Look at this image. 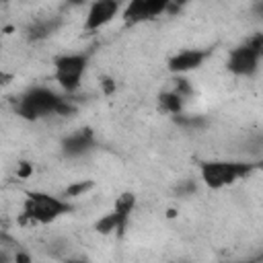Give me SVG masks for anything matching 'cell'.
I'll use <instances>...</instances> for the list:
<instances>
[{
	"mask_svg": "<svg viewBox=\"0 0 263 263\" xmlns=\"http://www.w3.org/2000/svg\"><path fill=\"white\" fill-rule=\"evenodd\" d=\"M14 113L25 121H39L51 115L68 117L76 113V103L64 92L37 84L29 86L14 99Z\"/></svg>",
	"mask_w": 263,
	"mask_h": 263,
	"instance_id": "cell-1",
	"label": "cell"
},
{
	"mask_svg": "<svg viewBox=\"0 0 263 263\" xmlns=\"http://www.w3.org/2000/svg\"><path fill=\"white\" fill-rule=\"evenodd\" d=\"M70 212H74V203L64 195L33 189L25 193V199L21 205V222L29 226H47L68 216Z\"/></svg>",
	"mask_w": 263,
	"mask_h": 263,
	"instance_id": "cell-2",
	"label": "cell"
},
{
	"mask_svg": "<svg viewBox=\"0 0 263 263\" xmlns=\"http://www.w3.org/2000/svg\"><path fill=\"white\" fill-rule=\"evenodd\" d=\"M261 166V160L249 158H214L199 162V181L208 189H224L247 177Z\"/></svg>",
	"mask_w": 263,
	"mask_h": 263,
	"instance_id": "cell-3",
	"label": "cell"
},
{
	"mask_svg": "<svg viewBox=\"0 0 263 263\" xmlns=\"http://www.w3.org/2000/svg\"><path fill=\"white\" fill-rule=\"evenodd\" d=\"M90 55L86 51H70V53H60L53 58V82H58L60 90L68 97L80 90L82 78L86 74Z\"/></svg>",
	"mask_w": 263,
	"mask_h": 263,
	"instance_id": "cell-4",
	"label": "cell"
},
{
	"mask_svg": "<svg viewBox=\"0 0 263 263\" xmlns=\"http://www.w3.org/2000/svg\"><path fill=\"white\" fill-rule=\"evenodd\" d=\"M181 6L171 0H132L123 6L121 18L125 27H136L142 23L156 21L164 14H175Z\"/></svg>",
	"mask_w": 263,
	"mask_h": 263,
	"instance_id": "cell-5",
	"label": "cell"
},
{
	"mask_svg": "<svg viewBox=\"0 0 263 263\" xmlns=\"http://www.w3.org/2000/svg\"><path fill=\"white\" fill-rule=\"evenodd\" d=\"M134 208H136V195L129 191L121 193L115 199L113 208L95 222V230L99 234H119L121 236L125 232L129 220H132Z\"/></svg>",
	"mask_w": 263,
	"mask_h": 263,
	"instance_id": "cell-6",
	"label": "cell"
},
{
	"mask_svg": "<svg viewBox=\"0 0 263 263\" xmlns=\"http://www.w3.org/2000/svg\"><path fill=\"white\" fill-rule=\"evenodd\" d=\"M263 60H261V51L257 47V41L253 37H249L247 41L238 43L236 47H232L228 51L226 58V70L238 78H249L255 76L261 68Z\"/></svg>",
	"mask_w": 263,
	"mask_h": 263,
	"instance_id": "cell-7",
	"label": "cell"
},
{
	"mask_svg": "<svg viewBox=\"0 0 263 263\" xmlns=\"http://www.w3.org/2000/svg\"><path fill=\"white\" fill-rule=\"evenodd\" d=\"M212 53H214L212 47H185V49H179L173 55H168L166 70L173 76H185V74H189L193 70H199L208 62V58Z\"/></svg>",
	"mask_w": 263,
	"mask_h": 263,
	"instance_id": "cell-8",
	"label": "cell"
},
{
	"mask_svg": "<svg viewBox=\"0 0 263 263\" xmlns=\"http://www.w3.org/2000/svg\"><path fill=\"white\" fill-rule=\"evenodd\" d=\"M121 2L117 0H97L88 6L86 14H84V23H82V31L84 33H97L101 29H105L111 21H115L117 16H121L123 12Z\"/></svg>",
	"mask_w": 263,
	"mask_h": 263,
	"instance_id": "cell-9",
	"label": "cell"
},
{
	"mask_svg": "<svg viewBox=\"0 0 263 263\" xmlns=\"http://www.w3.org/2000/svg\"><path fill=\"white\" fill-rule=\"evenodd\" d=\"M95 148H97V136L90 127H80V129L68 134L60 144L64 158H80V156H86L88 152H92Z\"/></svg>",
	"mask_w": 263,
	"mask_h": 263,
	"instance_id": "cell-10",
	"label": "cell"
},
{
	"mask_svg": "<svg viewBox=\"0 0 263 263\" xmlns=\"http://www.w3.org/2000/svg\"><path fill=\"white\" fill-rule=\"evenodd\" d=\"M64 18L62 16H41V18H35L27 25L25 29V37L31 41V43H39V41H45L49 39L60 27H62Z\"/></svg>",
	"mask_w": 263,
	"mask_h": 263,
	"instance_id": "cell-11",
	"label": "cell"
},
{
	"mask_svg": "<svg viewBox=\"0 0 263 263\" xmlns=\"http://www.w3.org/2000/svg\"><path fill=\"white\" fill-rule=\"evenodd\" d=\"M185 103H187V97H183L175 86L158 92V99H156L158 111L160 113H166L171 117H177V115L185 113Z\"/></svg>",
	"mask_w": 263,
	"mask_h": 263,
	"instance_id": "cell-12",
	"label": "cell"
},
{
	"mask_svg": "<svg viewBox=\"0 0 263 263\" xmlns=\"http://www.w3.org/2000/svg\"><path fill=\"white\" fill-rule=\"evenodd\" d=\"M173 121L187 132H197V129H203L208 125V119L203 115H189V113H181V115L173 117Z\"/></svg>",
	"mask_w": 263,
	"mask_h": 263,
	"instance_id": "cell-13",
	"label": "cell"
},
{
	"mask_svg": "<svg viewBox=\"0 0 263 263\" xmlns=\"http://www.w3.org/2000/svg\"><path fill=\"white\" fill-rule=\"evenodd\" d=\"M242 148H245V152H247L249 156H253V158L263 156V129L249 134V136L242 140Z\"/></svg>",
	"mask_w": 263,
	"mask_h": 263,
	"instance_id": "cell-14",
	"label": "cell"
},
{
	"mask_svg": "<svg viewBox=\"0 0 263 263\" xmlns=\"http://www.w3.org/2000/svg\"><path fill=\"white\" fill-rule=\"evenodd\" d=\"M95 187V183L90 181V179H86V181H76V183H72V185H68L66 189H64V197L66 199H76V197H80V195H84V193H88L90 189Z\"/></svg>",
	"mask_w": 263,
	"mask_h": 263,
	"instance_id": "cell-15",
	"label": "cell"
},
{
	"mask_svg": "<svg viewBox=\"0 0 263 263\" xmlns=\"http://www.w3.org/2000/svg\"><path fill=\"white\" fill-rule=\"evenodd\" d=\"M31 171H33V166H31L29 162H21V164H18L16 175H18L21 179H25V177H29V175H31Z\"/></svg>",
	"mask_w": 263,
	"mask_h": 263,
	"instance_id": "cell-16",
	"label": "cell"
},
{
	"mask_svg": "<svg viewBox=\"0 0 263 263\" xmlns=\"http://www.w3.org/2000/svg\"><path fill=\"white\" fill-rule=\"evenodd\" d=\"M101 84H103V88H105V95H111V92L115 90V82H113V78H109V76H105Z\"/></svg>",
	"mask_w": 263,
	"mask_h": 263,
	"instance_id": "cell-17",
	"label": "cell"
},
{
	"mask_svg": "<svg viewBox=\"0 0 263 263\" xmlns=\"http://www.w3.org/2000/svg\"><path fill=\"white\" fill-rule=\"evenodd\" d=\"M197 189V185L191 181V183H181L179 185V191H181V195H187V193H193Z\"/></svg>",
	"mask_w": 263,
	"mask_h": 263,
	"instance_id": "cell-18",
	"label": "cell"
},
{
	"mask_svg": "<svg viewBox=\"0 0 263 263\" xmlns=\"http://www.w3.org/2000/svg\"><path fill=\"white\" fill-rule=\"evenodd\" d=\"M251 12H253V16L263 18V2H255V4L251 6Z\"/></svg>",
	"mask_w": 263,
	"mask_h": 263,
	"instance_id": "cell-19",
	"label": "cell"
},
{
	"mask_svg": "<svg viewBox=\"0 0 263 263\" xmlns=\"http://www.w3.org/2000/svg\"><path fill=\"white\" fill-rule=\"evenodd\" d=\"M253 39L257 41V47H259V51H261V60H263V33H257V35H253Z\"/></svg>",
	"mask_w": 263,
	"mask_h": 263,
	"instance_id": "cell-20",
	"label": "cell"
},
{
	"mask_svg": "<svg viewBox=\"0 0 263 263\" xmlns=\"http://www.w3.org/2000/svg\"><path fill=\"white\" fill-rule=\"evenodd\" d=\"M261 261H263V255H257V257H251L245 261H232V263H261Z\"/></svg>",
	"mask_w": 263,
	"mask_h": 263,
	"instance_id": "cell-21",
	"label": "cell"
},
{
	"mask_svg": "<svg viewBox=\"0 0 263 263\" xmlns=\"http://www.w3.org/2000/svg\"><path fill=\"white\" fill-rule=\"evenodd\" d=\"M64 263H90V261H86V259H80V257H76V259H66Z\"/></svg>",
	"mask_w": 263,
	"mask_h": 263,
	"instance_id": "cell-22",
	"label": "cell"
}]
</instances>
